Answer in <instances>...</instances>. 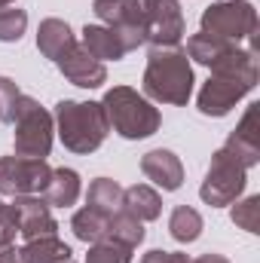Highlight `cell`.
<instances>
[{
    "label": "cell",
    "instance_id": "obj_6",
    "mask_svg": "<svg viewBox=\"0 0 260 263\" xmlns=\"http://www.w3.org/2000/svg\"><path fill=\"white\" fill-rule=\"evenodd\" d=\"M245 184H248V168L227 147H217L211 153L205 181L199 187V199L211 208H227V205L239 202V196L245 193Z\"/></svg>",
    "mask_w": 260,
    "mask_h": 263
},
{
    "label": "cell",
    "instance_id": "obj_13",
    "mask_svg": "<svg viewBox=\"0 0 260 263\" xmlns=\"http://www.w3.org/2000/svg\"><path fill=\"white\" fill-rule=\"evenodd\" d=\"M141 172L147 181H153L162 193H175L181 190L184 184V162L178 153L165 150V147H156V150H147L141 156Z\"/></svg>",
    "mask_w": 260,
    "mask_h": 263
},
{
    "label": "cell",
    "instance_id": "obj_20",
    "mask_svg": "<svg viewBox=\"0 0 260 263\" xmlns=\"http://www.w3.org/2000/svg\"><path fill=\"white\" fill-rule=\"evenodd\" d=\"M22 263H67L70 260V248L59 236H43V239H31L18 248Z\"/></svg>",
    "mask_w": 260,
    "mask_h": 263
},
{
    "label": "cell",
    "instance_id": "obj_28",
    "mask_svg": "<svg viewBox=\"0 0 260 263\" xmlns=\"http://www.w3.org/2000/svg\"><path fill=\"white\" fill-rule=\"evenodd\" d=\"M18 95H22V89L15 86V80H9V77H0V123H12Z\"/></svg>",
    "mask_w": 260,
    "mask_h": 263
},
{
    "label": "cell",
    "instance_id": "obj_31",
    "mask_svg": "<svg viewBox=\"0 0 260 263\" xmlns=\"http://www.w3.org/2000/svg\"><path fill=\"white\" fill-rule=\"evenodd\" d=\"M193 263H230L224 254H217V251H205V254H199Z\"/></svg>",
    "mask_w": 260,
    "mask_h": 263
},
{
    "label": "cell",
    "instance_id": "obj_12",
    "mask_svg": "<svg viewBox=\"0 0 260 263\" xmlns=\"http://www.w3.org/2000/svg\"><path fill=\"white\" fill-rule=\"evenodd\" d=\"M245 168H254L260 162V104H248L242 120L236 123V129L230 132L227 144H224Z\"/></svg>",
    "mask_w": 260,
    "mask_h": 263
},
{
    "label": "cell",
    "instance_id": "obj_30",
    "mask_svg": "<svg viewBox=\"0 0 260 263\" xmlns=\"http://www.w3.org/2000/svg\"><path fill=\"white\" fill-rule=\"evenodd\" d=\"M0 263H22V254H18V248H15V245H6V248L0 251Z\"/></svg>",
    "mask_w": 260,
    "mask_h": 263
},
{
    "label": "cell",
    "instance_id": "obj_25",
    "mask_svg": "<svg viewBox=\"0 0 260 263\" xmlns=\"http://www.w3.org/2000/svg\"><path fill=\"white\" fill-rule=\"evenodd\" d=\"M28 31V12L18 6L0 9V43H18Z\"/></svg>",
    "mask_w": 260,
    "mask_h": 263
},
{
    "label": "cell",
    "instance_id": "obj_26",
    "mask_svg": "<svg viewBox=\"0 0 260 263\" xmlns=\"http://www.w3.org/2000/svg\"><path fill=\"white\" fill-rule=\"evenodd\" d=\"M230 220L245 233H260V196H245L242 202H233Z\"/></svg>",
    "mask_w": 260,
    "mask_h": 263
},
{
    "label": "cell",
    "instance_id": "obj_2",
    "mask_svg": "<svg viewBox=\"0 0 260 263\" xmlns=\"http://www.w3.org/2000/svg\"><path fill=\"white\" fill-rule=\"evenodd\" d=\"M193 65L187 59L184 49L169 46V49H150L147 67L141 77V95L159 104H172V107H184L193 95Z\"/></svg>",
    "mask_w": 260,
    "mask_h": 263
},
{
    "label": "cell",
    "instance_id": "obj_14",
    "mask_svg": "<svg viewBox=\"0 0 260 263\" xmlns=\"http://www.w3.org/2000/svg\"><path fill=\"white\" fill-rule=\"evenodd\" d=\"M150 9V0H92V12L107 28H141L144 34V15Z\"/></svg>",
    "mask_w": 260,
    "mask_h": 263
},
{
    "label": "cell",
    "instance_id": "obj_24",
    "mask_svg": "<svg viewBox=\"0 0 260 263\" xmlns=\"http://www.w3.org/2000/svg\"><path fill=\"white\" fill-rule=\"evenodd\" d=\"M70 230H73V236H77L80 242H86V245L101 242V239L107 236V214H101V211L83 205L80 211H73V217H70Z\"/></svg>",
    "mask_w": 260,
    "mask_h": 263
},
{
    "label": "cell",
    "instance_id": "obj_5",
    "mask_svg": "<svg viewBox=\"0 0 260 263\" xmlns=\"http://www.w3.org/2000/svg\"><path fill=\"white\" fill-rule=\"evenodd\" d=\"M12 153L25 159H46L55 141V120L52 114L31 95H18L15 117H12Z\"/></svg>",
    "mask_w": 260,
    "mask_h": 263
},
{
    "label": "cell",
    "instance_id": "obj_23",
    "mask_svg": "<svg viewBox=\"0 0 260 263\" xmlns=\"http://www.w3.org/2000/svg\"><path fill=\"white\" fill-rule=\"evenodd\" d=\"M144 223L138 220V217H132L129 211H117V214H110L107 217V236L104 239H110V242H120V245H126V248H138L141 242H144Z\"/></svg>",
    "mask_w": 260,
    "mask_h": 263
},
{
    "label": "cell",
    "instance_id": "obj_15",
    "mask_svg": "<svg viewBox=\"0 0 260 263\" xmlns=\"http://www.w3.org/2000/svg\"><path fill=\"white\" fill-rule=\"evenodd\" d=\"M80 46H83L92 59H98L101 65H104V62H120V59L129 55V49H126L123 37L117 34V28H107V25H86Z\"/></svg>",
    "mask_w": 260,
    "mask_h": 263
},
{
    "label": "cell",
    "instance_id": "obj_7",
    "mask_svg": "<svg viewBox=\"0 0 260 263\" xmlns=\"http://www.w3.org/2000/svg\"><path fill=\"white\" fill-rule=\"evenodd\" d=\"M199 25L205 34L224 37L230 43H242L257 37V9L248 0H217L202 9Z\"/></svg>",
    "mask_w": 260,
    "mask_h": 263
},
{
    "label": "cell",
    "instance_id": "obj_3",
    "mask_svg": "<svg viewBox=\"0 0 260 263\" xmlns=\"http://www.w3.org/2000/svg\"><path fill=\"white\" fill-rule=\"evenodd\" d=\"M52 120H55L59 141L65 144V150L77 153V156L95 153L104 144L107 132H110L101 101H73V98H65V101L55 104Z\"/></svg>",
    "mask_w": 260,
    "mask_h": 263
},
{
    "label": "cell",
    "instance_id": "obj_1",
    "mask_svg": "<svg viewBox=\"0 0 260 263\" xmlns=\"http://www.w3.org/2000/svg\"><path fill=\"white\" fill-rule=\"evenodd\" d=\"M260 77L257 67V52L254 49H242L236 46L220 65L211 67V77L202 83L199 95H196V107L202 117H227L248 92H254Z\"/></svg>",
    "mask_w": 260,
    "mask_h": 263
},
{
    "label": "cell",
    "instance_id": "obj_33",
    "mask_svg": "<svg viewBox=\"0 0 260 263\" xmlns=\"http://www.w3.org/2000/svg\"><path fill=\"white\" fill-rule=\"evenodd\" d=\"M165 263H193V257L184 254V251H169L165 254Z\"/></svg>",
    "mask_w": 260,
    "mask_h": 263
},
{
    "label": "cell",
    "instance_id": "obj_17",
    "mask_svg": "<svg viewBox=\"0 0 260 263\" xmlns=\"http://www.w3.org/2000/svg\"><path fill=\"white\" fill-rule=\"evenodd\" d=\"M73 43H77V37H73V31H70V25H67L65 18H55L52 15V18H43L40 22V28H37V49H40L43 59L55 62Z\"/></svg>",
    "mask_w": 260,
    "mask_h": 263
},
{
    "label": "cell",
    "instance_id": "obj_35",
    "mask_svg": "<svg viewBox=\"0 0 260 263\" xmlns=\"http://www.w3.org/2000/svg\"><path fill=\"white\" fill-rule=\"evenodd\" d=\"M67 263H73V260H67Z\"/></svg>",
    "mask_w": 260,
    "mask_h": 263
},
{
    "label": "cell",
    "instance_id": "obj_16",
    "mask_svg": "<svg viewBox=\"0 0 260 263\" xmlns=\"http://www.w3.org/2000/svg\"><path fill=\"white\" fill-rule=\"evenodd\" d=\"M239 43H230V40H224V37H214V34H205V31H199V34H193V37H187V59L190 62H196V65L202 67H211L220 65L233 49H236Z\"/></svg>",
    "mask_w": 260,
    "mask_h": 263
},
{
    "label": "cell",
    "instance_id": "obj_10",
    "mask_svg": "<svg viewBox=\"0 0 260 263\" xmlns=\"http://www.w3.org/2000/svg\"><path fill=\"white\" fill-rule=\"evenodd\" d=\"M9 211L15 217L18 236L25 242L43 239V236H59V220L52 217V208L43 196H15L9 202Z\"/></svg>",
    "mask_w": 260,
    "mask_h": 263
},
{
    "label": "cell",
    "instance_id": "obj_34",
    "mask_svg": "<svg viewBox=\"0 0 260 263\" xmlns=\"http://www.w3.org/2000/svg\"><path fill=\"white\" fill-rule=\"evenodd\" d=\"M12 3H15V0H0V9H3V6H12Z\"/></svg>",
    "mask_w": 260,
    "mask_h": 263
},
{
    "label": "cell",
    "instance_id": "obj_19",
    "mask_svg": "<svg viewBox=\"0 0 260 263\" xmlns=\"http://www.w3.org/2000/svg\"><path fill=\"white\" fill-rule=\"evenodd\" d=\"M123 211H129L141 223L156 220L162 214V196L150 184H132V187L123 190Z\"/></svg>",
    "mask_w": 260,
    "mask_h": 263
},
{
    "label": "cell",
    "instance_id": "obj_18",
    "mask_svg": "<svg viewBox=\"0 0 260 263\" xmlns=\"http://www.w3.org/2000/svg\"><path fill=\"white\" fill-rule=\"evenodd\" d=\"M80 193H83L80 175L73 168L62 165V168H52V178H49V184L43 190V199H46L49 208H70V205H77Z\"/></svg>",
    "mask_w": 260,
    "mask_h": 263
},
{
    "label": "cell",
    "instance_id": "obj_11",
    "mask_svg": "<svg viewBox=\"0 0 260 263\" xmlns=\"http://www.w3.org/2000/svg\"><path fill=\"white\" fill-rule=\"evenodd\" d=\"M55 67H59V73L67 83H73L80 89H101L107 83V67L98 59H92L80 43H73L67 52H62L55 59Z\"/></svg>",
    "mask_w": 260,
    "mask_h": 263
},
{
    "label": "cell",
    "instance_id": "obj_9",
    "mask_svg": "<svg viewBox=\"0 0 260 263\" xmlns=\"http://www.w3.org/2000/svg\"><path fill=\"white\" fill-rule=\"evenodd\" d=\"M184 31L187 22L178 0H150V9L144 15V43H150V49L178 46Z\"/></svg>",
    "mask_w": 260,
    "mask_h": 263
},
{
    "label": "cell",
    "instance_id": "obj_4",
    "mask_svg": "<svg viewBox=\"0 0 260 263\" xmlns=\"http://www.w3.org/2000/svg\"><path fill=\"white\" fill-rule=\"evenodd\" d=\"M101 107H104L107 126L126 141H144L156 135L162 126L159 107H153V101L132 86H110L101 98Z\"/></svg>",
    "mask_w": 260,
    "mask_h": 263
},
{
    "label": "cell",
    "instance_id": "obj_21",
    "mask_svg": "<svg viewBox=\"0 0 260 263\" xmlns=\"http://www.w3.org/2000/svg\"><path fill=\"white\" fill-rule=\"evenodd\" d=\"M86 205L110 217V214H117V211L123 208V187H120L114 178H95V181L89 184Z\"/></svg>",
    "mask_w": 260,
    "mask_h": 263
},
{
    "label": "cell",
    "instance_id": "obj_27",
    "mask_svg": "<svg viewBox=\"0 0 260 263\" xmlns=\"http://www.w3.org/2000/svg\"><path fill=\"white\" fill-rule=\"evenodd\" d=\"M86 263H132V248L120 245V242H110V239H101V242L89 245Z\"/></svg>",
    "mask_w": 260,
    "mask_h": 263
},
{
    "label": "cell",
    "instance_id": "obj_29",
    "mask_svg": "<svg viewBox=\"0 0 260 263\" xmlns=\"http://www.w3.org/2000/svg\"><path fill=\"white\" fill-rule=\"evenodd\" d=\"M15 236H18V227H15V217H12V211H9V202L0 199V251H3L6 245H12Z\"/></svg>",
    "mask_w": 260,
    "mask_h": 263
},
{
    "label": "cell",
    "instance_id": "obj_8",
    "mask_svg": "<svg viewBox=\"0 0 260 263\" xmlns=\"http://www.w3.org/2000/svg\"><path fill=\"white\" fill-rule=\"evenodd\" d=\"M52 178V165L46 159L25 156H0V196H43Z\"/></svg>",
    "mask_w": 260,
    "mask_h": 263
},
{
    "label": "cell",
    "instance_id": "obj_22",
    "mask_svg": "<svg viewBox=\"0 0 260 263\" xmlns=\"http://www.w3.org/2000/svg\"><path fill=\"white\" fill-rule=\"evenodd\" d=\"M202 214L196 211L193 205H178L172 214H169V236L181 245H190L202 236Z\"/></svg>",
    "mask_w": 260,
    "mask_h": 263
},
{
    "label": "cell",
    "instance_id": "obj_32",
    "mask_svg": "<svg viewBox=\"0 0 260 263\" xmlns=\"http://www.w3.org/2000/svg\"><path fill=\"white\" fill-rule=\"evenodd\" d=\"M165 254H169V251H162V248H153V251H147V254L141 257V263H165Z\"/></svg>",
    "mask_w": 260,
    "mask_h": 263
}]
</instances>
